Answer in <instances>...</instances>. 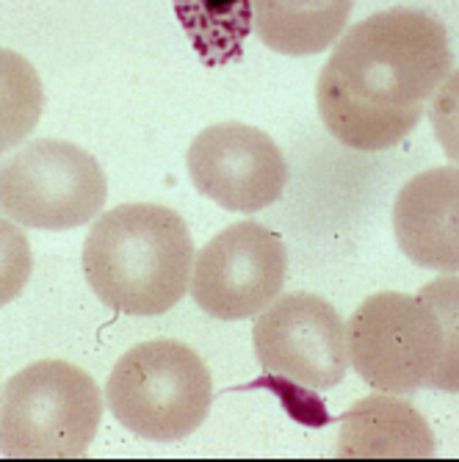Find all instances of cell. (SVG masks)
<instances>
[{"instance_id": "obj_1", "label": "cell", "mask_w": 459, "mask_h": 462, "mask_svg": "<svg viewBox=\"0 0 459 462\" xmlns=\"http://www.w3.org/2000/svg\"><path fill=\"white\" fill-rule=\"evenodd\" d=\"M451 64L448 33L435 14L407 6L377 12L352 25L324 64L318 114L341 144L390 150L415 131Z\"/></svg>"}, {"instance_id": "obj_2", "label": "cell", "mask_w": 459, "mask_h": 462, "mask_svg": "<svg viewBox=\"0 0 459 462\" xmlns=\"http://www.w3.org/2000/svg\"><path fill=\"white\" fill-rule=\"evenodd\" d=\"M80 263L106 308L128 316H161L186 297L194 241L172 208L128 202L92 225Z\"/></svg>"}, {"instance_id": "obj_3", "label": "cell", "mask_w": 459, "mask_h": 462, "mask_svg": "<svg viewBox=\"0 0 459 462\" xmlns=\"http://www.w3.org/2000/svg\"><path fill=\"white\" fill-rule=\"evenodd\" d=\"M103 421L92 376L64 360H39L0 393V454L9 459H75L89 451Z\"/></svg>"}, {"instance_id": "obj_4", "label": "cell", "mask_w": 459, "mask_h": 462, "mask_svg": "<svg viewBox=\"0 0 459 462\" xmlns=\"http://www.w3.org/2000/svg\"><path fill=\"white\" fill-rule=\"evenodd\" d=\"M211 371L180 341L133 346L106 383V404L116 421L152 443L188 438L211 412Z\"/></svg>"}, {"instance_id": "obj_5", "label": "cell", "mask_w": 459, "mask_h": 462, "mask_svg": "<svg viewBox=\"0 0 459 462\" xmlns=\"http://www.w3.org/2000/svg\"><path fill=\"white\" fill-rule=\"evenodd\" d=\"M108 197L95 155L61 139H36L0 161V214L33 230L89 225Z\"/></svg>"}, {"instance_id": "obj_6", "label": "cell", "mask_w": 459, "mask_h": 462, "mask_svg": "<svg viewBox=\"0 0 459 462\" xmlns=\"http://www.w3.org/2000/svg\"><path fill=\"white\" fill-rule=\"evenodd\" d=\"M443 349V327L418 293H373L346 324L349 363L363 383L385 393H415L429 385Z\"/></svg>"}, {"instance_id": "obj_7", "label": "cell", "mask_w": 459, "mask_h": 462, "mask_svg": "<svg viewBox=\"0 0 459 462\" xmlns=\"http://www.w3.org/2000/svg\"><path fill=\"white\" fill-rule=\"evenodd\" d=\"M255 355L274 380L299 391H329L346 376V324L316 293H282L255 324Z\"/></svg>"}, {"instance_id": "obj_8", "label": "cell", "mask_w": 459, "mask_h": 462, "mask_svg": "<svg viewBox=\"0 0 459 462\" xmlns=\"http://www.w3.org/2000/svg\"><path fill=\"white\" fill-rule=\"evenodd\" d=\"M285 272L288 252L282 238L258 222H235L197 255L191 297L214 319H252L280 297Z\"/></svg>"}, {"instance_id": "obj_9", "label": "cell", "mask_w": 459, "mask_h": 462, "mask_svg": "<svg viewBox=\"0 0 459 462\" xmlns=\"http://www.w3.org/2000/svg\"><path fill=\"white\" fill-rule=\"evenodd\" d=\"M188 175L197 191L225 211L255 214L282 197L288 163L266 131L219 122L191 142Z\"/></svg>"}, {"instance_id": "obj_10", "label": "cell", "mask_w": 459, "mask_h": 462, "mask_svg": "<svg viewBox=\"0 0 459 462\" xmlns=\"http://www.w3.org/2000/svg\"><path fill=\"white\" fill-rule=\"evenodd\" d=\"M393 233L415 266L459 272V166H435L401 186Z\"/></svg>"}, {"instance_id": "obj_11", "label": "cell", "mask_w": 459, "mask_h": 462, "mask_svg": "<svg viewBox=\"0 0 459 462\" xmlns=\"http://www.w3.org/2000/svg\"><path fill=\"white\" fill-rule=\"evenodd\" d=\"M335 454L341 459H427L435 457V435L412 404L382 391L341 415Z\"/></svg>"}, {"instance_id": "obj_12", "label": "cell", "mask_w": 459, "mask_h": 462, "mask_svg": "<svg viewBox=\"0 0 459 462\" xmlns=\"http://www.w3.org/2000/svg\"><path fill=\"white\" fill-rule=\"evenodd\" d=\"M354 0H252V31L282 56H316L335 45Z\"/></svg>"}, {"instance_id": "obj_13", "label": "cell", "mask_w": 459, "mask_h": 462, "mask_svg": "<svg viewBox=\"0 0 459 462\" xmlns=\"http://www.w3.org/2000/svg\"><path fill=\"white\" fill-rule=\"evenodd\" d=\"M175 14L207 67L238 61L252 33V0H175Z\"/></svg>"}, {"instance_id": "obj_14", "label": "cell", "mask_w": 459, "mask_h": 462, "mask_svg": "<svg viewBox=\"0 0 459 462\" xmlns=\"http://www.w3.org/2000/svg\"><path fill=\"white\" fill-rule=\"evenodd\" d=\"M41 106L45 89L36 67L25 56L0 48V155L33 134Z\"/></svg>"}, {"instance_id": "obj_15", "label": "cell", "mask_w": 459, "mask_h": 462, "mask_svg": "<svg viewBox=\"0 0 459 462\" xmlns=\"http://www.w3.org/2000/svg\"><path fill=\"white\" fill-rule=\"evenodd\" d=\"M418 297L435 310L445 341L429 385L445 393H459V277H437L418 291Z\"/></svg>"}, {"instance_id": "obj_16", "label": "cell", "mask_w": 459, "mask_h": 462, "mask_svg": "<svg viewBox=\"0 0 459 462\" xmlns=\"http://www.w3.org/2000/svg\"><path fill=\"white\" fill-rule=\"evenodd\" d=\"M33 272V252L17 222L0 217V308L14 302Z\"/></svg>"}, {"instance_id": "obj_17", "label": "cell", "mask_w": 459, "mask_h": 462, "mask_svg": "<svg viewBox=\"0 0 459 462\" xmlns=\"http://www.w3.org/2000/svg\"><path fill=\"white\" fill-rule=\"evenodd\" d=\"M432 128L443 147V152L459 163V69L451 72L440 89L435 92L432 103Z\"/></svg>"}]
</instances>
